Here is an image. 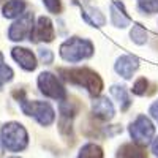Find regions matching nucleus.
I'll return each instance as SVG.
<instances>
[{
	"label": "nucleus",
	"mask_w": 158,
	"mask_h": 158,
	"mask_svg": "<svg viewBox=\"0 0 158 158\" xmlns=\"http://www.w3.org/2000/svg\"><path fill=\"white\" fill-rule=\"evenodd\" d=\"M114 68H115V73L120 74L123 79H131L135 71L139 68V60L133 56H122L117 59Z\"/></svg>",
	"instance_id": "9d476101"
},
{
	"label": "nucleus",
	"mask_w": 158,
	"mask_h": 158,
	"mask_svg": "<svg viewBox=\"0 0 158 158\" xmlns=\"http://www.w3.org/2000/svg\"><path fill=\"white\" fill-rule=\"evenodd\" d=\"M3 16L6 19H15L19 18L22 13H25V2L24 0H8L3 5Z\"/></svg>",
	"instance_id": "4468645a"
},
{
	"label": "nucleus",
	"mask_w": 158,
	"mask_h": 158,
	"mask_svg": "<svg viewBox=\"0 0 158 158\" xmlns=\"http://www.w3.org/2000/svg\"><path fill=\"white\" fill-rule=\"evenodd\" d=\"M38 57H40V60H41L43 63H46V65L52 63V60H54V54H52L49 49H44V48L38 49Z\"/></svg>",
	"instance_id": "5701e85b"
},
{
	"label": "nucleus",
	"mask_w": 158,
	"mask_h": 158,
	"mask_svg": "<svg viewBox=\"0 0 158 158\" xmlns=\"http://www.w3.org/2000/svg\"><path fill=\"white\" fill-rule=\"evenodd\" d=\"M54 25H52V21L46 16H41L38 18L35 27H33V32L30 35V41L33 43H40V41H44V43H49L54 40Z\"/></svg>",
	"instance_id": "6e6552de"
},
{
	"label": "nucleus",
	"mask_w": 158,
	"mask_h": 158,
	"mask_svg": "<svg viewBox=\"0 0 158 158\" xmlns=\"http://www.w3.org/2000/svg\"><path fill=\"white\" fill-rule=\"evenodd\" d=\"M0 138L3 141L5 149L10 152H21L27 147L29 144V135L27 130L24 128L19 122H8L2 127Z\"/></svg>",
	"instance_id": "7ed1b4c3"
},
{
	"label": "nucleus",
	"mask_w": 158,
	"mask_h": 158,
	"mask_svg": "<svg viewBox=\"0 0 158 158\" xmlns=\"http://www.w3.org/2000/svg\"><path fill=\"white\" fill-rule=\"evenodd\" d=\"M94 52H95V48L87 38L71 36L60 44V57L70 63L82 62L94 56Z\"/></svg>",
	"instance_id": "f03ea898"
},
{
	"label": "nucleus",
	"mask_w": 158,
	"mask_h": 158,
	"mask_svg": "<svg viewBox=\"0 0 158 158\" xmlns=\"http://www.w3.org/2000/svg\"><path fill=\"white\" fill-rule=\"evenodd\" d=\"M33 27H35L33 13L25 11L19 16V19H16L11 24V27L8 29V38L11 41H22L25 38H30Z\"/></svg>",
	"instance_id": "0eeeda50"
},
{
	"label": "nucleus",
	"mask_w": 158,
	"mask_h": 158,
	"mask_svg": "<svg viewBox=\"0 0 158 158\" xmlns=\"http://www.w3.org/2000/svg\"><path fill=\"white\" fill-rule=\"evenodd\" d=\"M111 22L115 25V27H127V25H130L131 19L130 16L127 15V10H125V5L120 2V0H115V2L111 3Z\"/></svg>",
	"instance_id": "f8f14e48"
},
{
	"label": "nucleus",
	"mask_w": 158,
	"mask_h": 158,
	"mask_svg": "<svg viewBox=\"0 0 158 158\" xmlns=\"http://www.w3.org/2000/svg\"><path fill=\"white\" fill-rule=\"evenodd\" d=\"M81 16H82V19L87 24L94 25V27H101V25H104V22H106V19H104V16H103V13L98 8H94V6L84 8L82 13H81Z\"/></svg>",
	"instance_id": "ddd939ff"
},
{
	"label": "nucleus",
	"mask_w": 158,
	"mask_h": 158,
	"mask_svg": "<svg viewBox=\"0 0 158 158\" xmlns=\"http://www.w3.org/2000/svg\"><path fill=\"white\" fill-rule=\"evenodd\" d=\"M152 152H153V153L158 156V136H156V138L152 141Z\"/></svg>",
	"instance_id": "393cba45"
},
{
	"label": "nucleus",
	"mask_w": 158,
	"mask_h": 158,
	"mask_svg": "<svg viewBox=\"0 0 158 158\" xmlns=\"http://www.w3.org/2000/svg\"><path fill=\"white\" fill-rule=\"evenodd\" d=\"M117 158H147L146 152L142 150V146L133 144H123L117 152Z\"/></svg>",
	"instance_id": "2eb2a0df"
},
{
	"label": "nucleus",
	"mask_w": 158,
	"mask_h": 158,
	"mask_svg": "<svg viewBox=\"0 0 158 158\" xmlns=\"http://www.w3.org/2000/svg\"><path fill=\"white\" fill-rule=\"evenodd\" d=\"M77 158H103V150L98 144L89 142L85 146H82V149L79 150Z\"/></svg>",
	"instance_id": "f3484780"
},
{
	"label": "nucleus",
	"mask_w": 158,
	"mask_h": 158,
	"mask_svg": "<svg viewBox=\"0 0 158 158\" xmlns=\"http://www.w3.org/2000/svg\"><path fill=\"white\" fill-rule=\"evenodd\" d=\"M59 74L63 81L85 89L92 97H98L103 90L101 77L90 68H59Z\"/></svg>",
	"instance_id": "f257e3e1"
},
{
	"label": "nucleus",
	"mask_w": 158,
	"mask_h": 158,
	"mask_svg": "<svg viewBox=\"0 0 158 158\" xmlns=\"http://www.w3.org/2000/svg\"><path fill=\"white\" fill-rule=\"evenodd\" d=\"M11 79H13V70L5 63L3 56H2V52H0V87L6 82H10Z\"/></svg>",
	"instance_id": "6ab92c4d"
},
{
	"label": "nucleus",
	"mask_w": 158,
	"mask_h": 158,
	"mask_svg": "<svg viewBox=\"0 0 158 158\" xmlns=\"http://www.w3.org/2000/svg\"><path fill=\"white\" fill-rule=\"evenodd\" d=\"M92 112L97 118L100 120L108 122L115 115V109L114 104L111 103V100L108 97H95L94 101H92Z\"/></svg>",
	"instance_id": "1a4fd4ad"
},
{
	"label": "nucleus",
	"mask_w": 158,
	"mask_h": 158,
	"mask_svg": "<svg viewBox=\"0 0 158 158\" xmlns=\"http://www.w3.org/2000/svg\"><path fill=\"white\" fill-rule=\"evenodd\" d=\"M44 6L48 8L49 13H54V15H59L62 11V2L60 0H43Z\"/></svg>",
	"instance_id": "4be33fe9"
},
{
	"label": "nucleus",
	"mask_w": 158,
	"mask_h": 158,
	"mask_svg": "<svg viewBox=\"0 0 158 158\" xmlns=\"http://www.w3.org/2000/svg\"><path fill=\"white\" fill-rule=\"evenodd\" d=\"M138 6L142 13L153 15L158 13V0H138Z\"/></svg>",
	"instance_id": "412c9836"
},
{
	"label": "nucleus",
	"mask_w": 158,
	"mask_h": 158,
	"mask_svg": "<svg viewBox=\"0 0 158 158\" xmlns=\"http://www.w3.org/2000/svg\"><path fill=\"white\" fill-rule=\"evenodd\" d=\"M3 147H5V146H3V141H2V138H0V153H2Z\"/></svg>",
	"instance_id": "a878e982"
},
{
	"label": "nucleus",
	"mask_w": 158,
	"mask_h": 158,
	"mask_svg": "<svg viewBox=\"0 0 158 158\" xmlns=\"http://www.w3.org/2000/svg\"><path fill=\"white\" fill-rule=\"evenodd\" d=\"M149 81L146 77H139L138 81L133 84V87H131V92H133L135 95H139V97H144L149 94Z\"/></svg>",
	"instance_id": "aec40b11"
},
{
	"label": "nucleus",
	"mask_w": 158,
	"mask_h": 158,
	"mask_svg": "<svg viewBox=\"0 0 158 158\" xmlns=\"http://www.w3.org/2000/svg\"><path fill=\"white\" fill-rule=\"evenodd\" d=\"M38 89L40 92L52 100H57V101H63L67 100V89L63 87L62 81L54 74V73H49V71H43L41 74L38 76Z\"/></svg>",
	"instance_id": "39448f33"
},
{
	"label": "nucleus",
	"mask_w": 158,
	"mask_h": 158,
	"mask_svg": "<svg viewBox=\"0 0 158 158\" xmlns=\"http://www.w3.org/2000/svg\"><path fill=\"white\" fill-rule=\"evenodd\" d=\"M11 57L18 62V65L21 68H24L25 71H33L36 68V57L32 51H29L27 48H15L11 51Z\"/></svg>",
	"instance_id": "9b49d317"
},
{
	"label": "nucleus",
	"mask_w": 158,
	"mask_h": 158,
	"mask_svg": "<svg viewBox=\"0 0 158 158\" xmlns=\"http://www.w3.org/2000/svg\"><path fill=\"white\" fill-rule=\"evenodd\" d=\"M130 36H131V40H133L136 44H144L147 41V32H146V29H144L141 24H135L133 25V29H131V32H130Z\"/></svg>",
	"instance_id": "a211bd4d"
},
{
	"label": "nucleus",
	"mask_w": 158,
	"mask_h": 158,
	"mask_svg": "<svg viewBox=\"0 0 158 158\" xmlns=\"http://www.w3.org/2000/svg\"><path fill=\"white\" fill-rule=\"evenodd\" d=\"M19 103H21L22 112H24L25 115L33 117L40 125L49 127L52 122H54V118H56V111H54V108H52L48 101H36V100L29 101V100L21 98Z\"/></svg>",
	"instance_id": "20e7f679"
},
{
	"label": "nucleus",
	"mask_w": 158,
	"mask_h": 158,
	"mask_svg": "<svg viewBox=\"0 0 158 158\" xmlns=\"http://www.w3.org/2000/svg\"><path fill=\"white\" fill-rule=\"evenodd\" d=\"M149 112H150V115H152V118L158 123V100L156 101H153L152 103V106H150V109H149Z\"/></svg>",
	"instance_id": "b1692460"
},
{
	"label": "nucleus",
	"mask_w": 158,
	"mask_h": 158,
	"mask_svg": "<svg viewBox=\"0 0 158 158\" xmlns=\"http://www.w3.org/2000/svg\"><path fill=\"white\" fill-rule=\"evenodd\" d=\"M128 130H130L131 139L138 146H147V144L152 142V139L155 136V125L146 115H138L136 120L131 122Z\"/></svg>",
	"instance_id": "423d86ee"
},
{
	"label": "nucleus",
	"mask_w": 158,
	"mask_h": 158,
	"mask_svg": "<svg viewBox=\"0 0 158 158\" xmlns=\"http://www.w3.org/2000/svg\"><path fill=\"white\" fill-rule=\"evenodd\" d=\"M111 95L117 100V103H118V106H120L122 111H127L131 106L130 94H128V90L123 85H112L111 87Z\"/></svg>",
	"instance_id": "dca6fc26"
},
{
	"label": "nucleus",
	"mask_w": 158,
	"mask_h": 158,
	"mask_svg": "<svg viewBox=\"0 0 158 158\" xmlns=\"http://www.w3.org/2000/svg\"><path fill=\"white\" fill-rule=\"evenodd\" d=\"M10 158H19V156H10Z\"/></svg>",
	"instance_id": "bb28decb"
}]
</instances>
